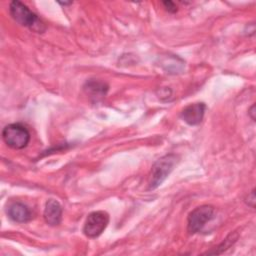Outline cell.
<instances>
[{
	"label": "cell",
	"mask_w": 256,
	"mask_h": 256,
	"mask_svg": "<svg viewBox=\"0 0 256 256\" xmlns=\"http://www.w3.org/2000/svg\"><path fill=\"white\" fill-rule=\"evenodd\" d=\"M9 12L12 18L18 24L27 27L34 32L43 33L46 30L45 23L38 17V15L32 12L24 3L20 1H12L9 6Z\"/></svg>",
	"instance_id": "cell-1"
},
{
	"label": "cell",
	"mask_w": 256,
	"mask_h": 256,
	"mask_svg": "<svg viewBox=\"0 0 256 256\" xmlns=\"http://www.w3.org/2000/svg\"><path fill=\"white\" fill-rule=\"evenodd\" d=\"M178 157L175 154H167L158 159L152 166L151 177L149 181V189L153 190L160 186L169 176L177 163Z\"/></svg>",
	"instance_id": "cell-2"
},
{
	"label": "cell",
	"mask_w": 256,
	"mask_h": 256,
	"mask_svg": "<svg viewBox=\"0 0 256 256\" xmlns=\"http://www.w3.org/2000/svg\"><path fill=\"white\" fill-rule=\"evenodd\" d=\"M2 138L4 142L13 149H23L30 141V132L20 123L8 124L3 128Z\"/></svg>",
	"instance_id": "cell-3"
},
{
	"label": "cell",
	"mask_w": 256,
	"mask_h": 256,
	"mask_svg": "<svg viewBox=\"0 0 256 256\" xmlns=\"http://www.w3.org/2000/svg\"><path fill=\"white\" fill-rule=\"evenodd\" d=\"M215 209L211 205H201L192 210L187 218V231L189 234L201 232L207 222L213 219Z\"/></svg>",
	"instance_id": "cell-4"
},
{
	"label": "cell",
	"mask_w": 256,
	"mask_h": 256,
	"mask_svg": "<svg viewBox=\"0 0 256 256\" xmlns=\"http://www.w3.org/2000/svg\"><path fill=\"white\" fill-rule=\"evenodd\" d=\"M109 223V215L107 212L99 210L91 212L84 223L83 232L89 238H96L102 234Z\"/></svg>",
	"instance_id": "cell-5"
},
{
	"label": "cell",
	"mask_w": 256,
	"mask_h": 256,
	"mask_svg": "<svg viewBox=\"0 0 256 256\" xmlns=\"http://www.w3.org/2000/svg\"><path fill=\"white\" fill-rule=\"evenodd\" d=\"M206 110V105L203 102L193 103L186 106L181 112V118L190 126H195L201 123Z\"/></svg>",
	"instance_id": "cell-6"
},
{
	"label": "cell",
	"mask_w": 256,
	"mask_h": 256,
	"mask_svg": "<svg viewBox=\"0 0 256 256\" xmlns=\"http://www.w3.org/2000/svg\"><path fill=\"white\" fill-rule=\"evenodd\" d=\"M43 217L45 222L50 226H57L62 220V206L55 199H49L44 208Z\"/></svg>",
	"instance_id": "cell-7"
},
{
	"label": "cell",
	"mask_w": 256,
	"mask_h": 256,
	"mask_svg": "<svg viewBox=\"0 0 256 256\" xmlns=\"http://www.w3.org/2000/svg\"><path fill=\"white\" fill-rule=\"evenodd\" d=\"M7 214L11 220L18 223H25L32 219L31 210L21 202L12 203L7 209Z\"/></svg>",
	"instance_id": "cell-8"
},
{
	"label": "cell",
	"mask_w": 256,
	"mask_h": 256,
	"mask_svg": "<svg viewBox=\"0 0 256 256\" xmlns=\"http://www.w3.org/2000/svg\"><path fill=\"white\" fill-rule=\"evenodd\" d=\"M85 93L93 100H100L107 94L108 85L105 82L96 79L88 80L83 86Z\"/></svg>",
	"instance_id": "cell-9"
},
{
	"label": "cell",
	"mask_w": 256,
	"mask_h": 256,
	"mask_svg": "<svg viewBox=\"0 0 256 256\" xmlns=\"http://www.w3.org/2000/svg\"><path fill=\"white\" fill-rule=\"evenodd\" d=\"M237 238H238V234H237V233H231V234H229V235L227 236V238L221 243V245L218 246L217 250L214 251V252H210L209 254H211V253H212V254H220V253H222L223 251H225L226 249H228L231 245H233V244L236 242Z\"/></svg>",
	"instance_id": "cell-10"
},
{
	"label": "cell",
	"mask_w": 256,
	"mask_h": 256,
	"mask_svg": "<svg viewBox=\"0 0 256 256\" xmlns=\"http://www.w3.org/2000/svg\"><path fill=\"white\" fill-rule=\"evenodd\" d=\"M163 5H164L165 9L168 12H170V13L177 12V6H176V4L174 2H172V1H164Z\"/></svg>",
	"instance_id": "cell-11"
},
{
	"label": "cell",
	"mask_w": 256,
	"mask_h": 256,
	"mask_svg": "<svg viewBox=\"0 0 256 256\" xmlns=\"http://www.w3.org/2000/svg\"><path fill=\"white\" fill-rule=\"evenodd\" d=\"M72 2H59V4H61V5H70Z\"/></svg>",
	"instance_id": "cell-12"
}]
</instances>
